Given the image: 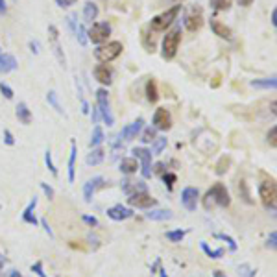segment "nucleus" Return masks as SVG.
<instances>
[{
	"mask_svg": "<svg viewBox=\"0 0 277 277\" xmlns=\"http://www.w3.org/2000/svg\"><path fill=\"white\" fill-rule=\"evenodd\" d=\"M0 92H2V94H4L6 96V100H13V89L10 87V85H8V83H4V82H0Z\"/></svg>",
	"mask_w": 277,
	"mask_h": 277,
	"instance_id": "a19ab883",
	"label": "nucleus"
},
{
	"mask_svg": "<svg viewBox=\"0 0 277 277\" xmlns=\"http://www.w3.org/2000/svg\"><path fill=\"white\" fill-rule=\"evenodd\" d=\"M238 275L240 277H255L257 275V270H253L249 264H240V266H238Z\"/></svg>",
	"mask_w": 277,
	"mask_h": 277,
	"instance_id": "4c0bfd02",
	"label": "nucleus"
},
{
	"mask_svg": "<svg viewBox=\"0 0 277 277\" xmlns=\"http://www.w3.org/2000/svg\"><path fill=\"white\" fill-rule=\"evenodd\" d=\"M128 204L130 207H137V209H152L157 205V199L152 198V194H148V190H137L133 194L128 196Z\"/></svg>",
	"mask_w": 277,
	"mask_h": 277,
	"instance_id": "6e6552de",
	"label": "nucleus"
},
{
	"mask_svg": "<svg viewBox=\"0 0 277 277\" xmlns=\"http://www.w3.org/2000/svg\"><path fill=\"white\" fill-rule=\"evenodd\" d=\"M214 237L216 238H220V240H225V242L229 244V249H231V251H237L238 249V246H237V242H235L233 238L229 237V235H224V233H216L214 235Z\"/></svg>",
	"mask_w": 277,
	"mask_h": 277,
	"instance_id": "ea45409f",
	"label": "nucleus"
},
{
	"mask_svg": "<svg viewBox=\"0 0 277 277\" xmlns=\"http://www.w3.org/2000/svg\"><path fill=\"white\" fill-rule=\"evenodd\" d=\"M251 87H255V89H275L277 80H275V76H272V78L251 80Z\"/></svg>",
	"mask_w": 277,
	"mask_h": 277,
	"instance_id": "c85d7f7f",
	"label": "nucleus"
},
{
	"mask_svg": "<svg viewBox=\"0 0 277 277\" xmlns=\"http://www.w3.org/2000/svg\"><path fill=\"white\" fill-rule=\"evenodd\" d=\"M46 102L50 104V106L56 109V111L59 113V115H63V117H67V113H65V109H63V106L59 104V100H58V94H56V91H48V94H46Z\"/></svg>",
	"mask_w": 277,
	"mask_h": 277,
	"instance_id": "7c9ffc66",
	"label": "nucleus"
},
{
	"mask_svg": "<svg viewBox=\"0 0 277 277\" xmlns=\"http://www.w3.org/2000/svg\"><path fill=\"white\" fill-rule=\"evenodd\" d=\"M48 34H50V41H52V48H54V54H56V58H58V61L63 65V67H67V59H65V54H63V50H61V44H59L58 28H56L54 24H50Z\"/></svg>",
	"mask_w": 277,
	"mask_h": 277,
	"instance_id": "f3484780",
	"label": "nucleus"
},
{
	"mask_svg": "<svg viewBox=\"0 0 277 277\" xmlns=\"http://www.w3.org/2000/svg\"><path fill=\"white\" fill-rule=\"evenodd\" d=\"M6 11H8V6H6V2H4V0H0V15H2V13H6Z\"/></svg>",
	"mask_w": 277,
	"mask_h": 277,
	"instance_id": "5fc2aeb1",
	"label": "nucleus"
},
{
	"mask_svg": "<svg viewBox=\"0 0 277 277\" xmlns=\"http://www.w3.org/2000/svg\"><path fill=\"white\" fill-rule=\"evenodd\" d=\"M78 0H56V4L59 6V8H68V6L76 4Z\"/></svg>",
	"mask_w": 277,
	"mask_h": 277,
	"instance_id": "8fccbe9b",
	"label": "nucleus"
},
{
	"mask_svg": "<svg viewBox=\"0 0 277 277\" xmlns=\"http://www.w3.org/2000/svg\"><path fill=\"white\" fill-rule=\"evenodd\" d=\"M19 63H17V58L11 56V54H2L0 52V74H8L17 70Z\"/></svg>",
	"mask_w": 277,
	"mask_h": 277,
	"instance_id": "6ab92c4d",
	"label": "nucleus"
},
{
	"mask_svg": "<svg viewBox=\"0 0 277 277\" xmlns=\"http://www.w3.org/2000/svg\"><path fill=\"white\" fill-rule=\"evenodd\" d=\"M139 170V163H137L135 157H124L120 161V172L126 175H132Z\"/></svg>",
	"mask_w": 277,
	"mask_h": 277,
	"instance_id": "393cba45",
	"label": "nucleus"
},
{
	"mask_svg": "<svg viewBox=\"0 0 277 277\" xmlns=\"http://www.w3.org/2000/svg\"><path fill=\"white\" fill-rule=\"evenodd\" d=\"M185 235H187V231H185V229H174V231H166V238H168L170 242H174V244L181 242V240L185 238Z\"/></svg>",
	"mask_w": 277,
	"mask_h": 277,
	"instance_id": "f704fd0d",
	"label": "nucleus"
},
{
	"mask_svg": "<svg viewBox=\"0 0 277 277\" xmlns=\"http://www.w3.org/2000/svg\"><path fill=\"white\" fill-rule=\"evenodd\" d=\"M142 135H141V141L144 142V144H148V142H154L156 141V135H157V130L154 126H148L144 128V130H141Z\"/></svg>",
	"mask_w": 277,
	"mask_h": 277,
	"instance_id": "2f4dec72",
	"label": "nucleus"
},
{
	"mask_svg": "<svg viewBox=\"0 0 277 277\" xmlns=\"http://www.w3.org/2000/svg\"><path fill=\"white\" fill-rule=\"evenodd\" d=\"M202 24H204V13H202V8H192V10L189 11V13L185 15L183 19V26L189 32H198L199 28H202Z\"/></svg>",
	"mask_w": 277,
	"mask_h": 277,
	"instance_id": "9b49d317",
	"label": "nucleus"
},
{
	"mask_svg": "<svg viewBox=\"0 0 277 277\" xmlns=\"http://www.w3.org/2000/svg\"><path fill=\"white\" fill-rule=\"evenodd\" d=\"M2 270H4V259L0 257V277H2Z\"/></svg>",
	"mask_w": 277,
	"mask_h": 277,
	"instance_id": "052dcab7",
	"label": "nucleus"
},
{
	"mask_svg": "<svg viewBox=\"0 0 277 277\" xmlns=\"http://www.w3.org/2000/svg\"><path fill=\"white\" fill-rule=\"evenodd\" d=\"M96 107L98 111H100V117L104 118V122L111 128L115 124V117H113L111 106H109V92H107V89L100 87L96 91Z\"/></svg>",
	"mask_w": 277,
	"mask_h": 277,
	"instance_id": "423d86ee",
	"label": "nucleus"
},
{
	"mask_svg": "<svg viewBox=\"0 0 277 277\" xmlns=\"http://www.w3.org/2000/svg\"><path fill=\"white\" fill-rule=\"evenodd\" d=\"M41 224H43V228H44V231H46V233H48V237L52 238L54 237V233H52V229H50V225H48V222H46V220H41Z\"/></svg>",
	"mask_w": 277,
	"mask_h": 277,
	"instance_id": "603ef678",
	"label": "nucleus"
},
{
	"mask_svg": "<svg viewBox=\"0 0 277 277\" xmlns=\"http://www.w3.org/2000/svg\"><path fill=\"white\" fill-rule=\"evenodd\" d=\"M142 124H144V120H142V118H137L135 122H132V124H128V126L122 128V132L118 133V137H120L122 141H133V139L141 133Z\"/></svg>",
	"mask_w": 277,
	"mask_h": 277,
	"instance_id": "a211bd4d",
	"label": "nucleus"
},
{
	"mask_svg": "<svg viewBox=\"0 0 277 277\" xmlns=\"http://www.w3.org/2000/svg\"><path fill=\"white\" fill-rule=\"evenodd\" d=\"M41 189H43V192H44V196L48 199H54V196H56V192H54V189L50 187V185H46V183H41Z\"/></svg>",
	"mask_w": 277,
	"mask_h": 277,
	"instance_id": "c03bdc74",
	"label": "nucleus"
},
{
	"mask_svg": "<svg viewBox=\"0 0 277 277\" xmlns=\"http://www.w3.org/2000/svg\"><path fill=\"white\" fill-rule=\"evenodd\" d=\"M202 246V249H204V253L207 255V257H211V259H220V257H224V253H225V249L224 248H218V249H211L209 246L205 242H202L199 244Z\"/></svg>",
	"mask_w": 277,
	"mask_h": 277,
	"instance_id": "473e14b6",
	"label": "nucleus"
},
{
	"mask_svg": "<svg viewBox=\"0 0 277 277\" xmlns=\"http://www.w3.org/2000/svg\"><path fill=\"white\" fill-rule=\"evenodd\" d=\"M211 30H213L214 35H218V37H222V39H231L233 37V32H231V28L225 24H222L220 20L216 19H211Z\"/></svg>",
	"mask_w": 277,
	"mask_h": 277,
	"instance_id": "aec40b11",
	"label": "nucleus"
},
{
	"mask_svg": "<svg viewBox=\"0 0 277 277\" xmlns=\"http://www.w3.org/2000/svg\"><path fill=\"white\" fill-rule=\"evenodd\" d=\"M67 20H68V26H70V30H72V34L76 35L78 43L82 44V46H87V43H89L87 30H85L83 22H78V20H76V15H68Z\"/></svg>",
	"mask_w": 277,
	"mask_h": 277,
	"instance_id": "ddd939ff",
	"label": "nucleus"
},
{
	"mask_svg": "<svg viewBox=\"0 0 277 277\" xmlns=\"http://www.w3.org/2000/svg\"><path fill=\"white\" fill-rule=\"evenodd\" d=\"M213 277H228V275H225L224 272H220V270H216V272L213 273Z\"/></svg>",
	"mask_w": 277,
	"mask_h": 277,
	"instance_id": "13d9d810",
	"label": "nucleus"
},
{
	"mask_svg": "<svg viewBox=\"0 0 277 277\" xmlns=\"http://www.w3.org/2000/svg\"><path fill=\"white\" fill-rule=\"evenodd\" d=\"M10 277H22V275H20V273L17 272V270H13V272L10 273Z\"/></svg>",
	"mask_w": 277,
	"mask_h": 277,
	"instance_id": "680f3d73",
	"label": "nucleus"
},
{
	"mask_svg": "<svg viewBox=\"0 0 277 277\" xmlns=\"http://www.w3.org/2000/svg\"><path fill=\"white\" fill-rule=\"evenodd\" d=\"M124 50L120 41H111V43H104L100 44L96 50H94V58L100 61V63H111L118 58Z\"/></svg>",
	"mask_w": 277,
	"mask_h": 277,
	"instance_id": "20e7f679",
	"label": "nucleus"
},
{
	"mask_svg": "<svg viewBox=\"0 0 277 277\" xmlns=\"http://www.w3.org/2000/svg\"><path fill=\"white\" fill-rule=\"evenodd\" d=\"M198 202H199L198 189H194V187H185L183 192H181V205H183L185 209L189 211V213H194L196 207H198Z\"/></svg>",
	"mask_w": 277,
	"mask_h": 277,
	"instance_id": "f8f14e48",
	"label": "nucleus"
},
{
	"mask_svg": "<svg viewBox=\"0 0 277 277\" xmlns=\"http://www.w3.org/2000/svg\"><path fill=\"white\" fill-rule=\"evenodd\" d=\"M109 35H111V24L106 22V20H102V22H92L91 30L87 32V39L91 41L92 44H98V46H100V44L107 43Z\"/></svg>",
	"mask_w": 277,
	"mask_h": 277,
	"instance_id": "0eeeda50",
	"label": "nucleus"
},
{
	"mask_svg": "<svg viewBox=\"0 0 277 277\" xmlns=\"http://www.w3.org/2000/svg\"><path fill=\"white\" fill-rule=\"evenodd\" d=\"M209 4L216 11H228L233 6V0H209Z\"/></svg>",
	"mask_w": 277,
	"mask_h": 277,
	"instance_id": "72a5a7b5",
	"label": "nucleus"
},
{
	"mask_svg": "<svg viewBox=\"0 0 277 277\" xmlns=\"http://www.w3.org/2000/svg\"><path fill=\"white\" fill-rule=\"evenodd\" d=\"M172 2H183V0H172Z\"/></svg>",
	"mask_w": 277,
	"mask_h": 277,
	"instance_id": "e2e57ef3",
	"label": "nucleus"
},
{
	"mask_svg": "<svg viewBox=\"0 0 277 277\" xmlns=\"http://www.w3.org/2000/svg\"><path fill=\"white\" fill-rule=\"evenodd\" d=\"M104 185H106V180H104L102 175H96V178L89 180L87 183L83 185V199H85L87 204H91V202H92V196L96 194V190L102 189Z\"/></svg>",
	"mask_w": 277,
	"mask_h": 277,
	"instance_id": "2eb2a0df",
	"label": "nucleus"
},
{
	"mask_svg": "<svg viewBox=\"0 0 277 277\" xmlns=\"http://www.w3.org/2000/svg\"><path fill=\"white\" fill-rule=\"evenodd\" d=\"M146 98H148V102L150 104H156L159 100V91H157V82L154 78L148 80L146 83Z\"/></svg>",
	"mask_w": 277,
	"mask_h": 277,
	"instance_id": "cd10ccee",
	"label": "nucleus"
},
{
	"mask_svg": "<svg viewBox=\"0 0 277 277\" xmlns=\"http://www.w3.org/2000/svg\"><path fill=\"white\" fill-rule=\"evenodd\" d=\"M15 115H17V118H19L20 124H24V126H28L30 122H32V111H30L28 106H26L24 102H20L19 106H17Z\"/></svg>",
	"mask_w": 277,
	"mask_h": 277,
	"instance_id": "bb28decb",
	"label": "nucleus"
},
{
	"mask_svg": "<svg viewBox=\"0 0 277 277\" xmlns=\"http://www.w3.org/2000/svg\"><path fill=\"white\" fill-rule=\"evenodd\" d=\"M104 139H106V137H104V130L96 124V126L92 128V133H91V141H89V146H91V148H98V146H100V144L104 142Z\"/></svg>",
	"mask_w": 277,
	"mask_h": 277,
	"instance_id": "c756f323",
	"label": "nucleus"
},
{
	"mask_svg": "<svg viewBox=\"0 0 277 277\" xmlns=\"http://www.w3.org/2000/svg\"><path fill=\"white\" fill-rule=\"evenodd\" d=\"M152 122H154V128H156V130H159V132H168V130L172 128L170 111H168L166 107H157L156 113H154Z\"/></svg>",
	"mask_w": 277,
	"mask_h": 277,
	"instance_id": "9d476101",
	"label": "nucleus"
},
{
	"mask_svg": "<svg viewBox=\"0 0 277 277\" xmlns=\"http://www.w3.org/2000/svg\"><path fill=\"white\" fill-rule=\"evenodd\" d=\"M32 272H34L37 277H48V275H46V273H44V270H43V263H41V261H37V263L32 264Z\"/></svg>",
	"mask_w": 277,
	"mask_h": 277,
	"instance_id": "79ce46f5",
	"label": "nucleus"
},
{
	"mask_svg": "<svg viewBox=\"0 0 277 277\" xmlns=\"http://www.w3.org/2000/svg\"><path fill=\"white\" fill-rule=\"evenodd\" d=\"M30 48H32V52L39 54V44H37V43H34V41H30Z\"/></svg>",
	"mask_w": 277,
	"mask_h": 277,
	"instance_id": "864d4df0",
	"label": "nucleus"
},
{
	"mask_svg": "<svg viewBox=\"0 0 277 277\" xmlns=\"http://www.w3.org/2000/svg\"><path fill=\"white\" fill-rule=\"evenodd\" d=\"M4 142L8 146H13L15 144V139H13V133L10 130H4Z\"/></svg>",
	"mask_w": 277,
	"mask_h": 277,
	"instance_id": "09e8293b",
	"label": "nucleus"
},
{
	"mask_svg": "<svg viewBox=\"0 0 277 277\" xmlns=\"http://www.w3.org/2000/svg\"><path fill=\"white\" fill-rule=\"evenodd\" d=\"M92 76L96 80L98 83H102V85H111L113 82V68L109 67L107 63H100L94 67L92 70Z\"/></svg>",
	"mask_w": 277,
	"mask_h": 277,
	"instance_id": "dca6fc26",
	"label": "nucleus"
},
{
	"mask_svg": "<svg viewBox=\"0 0 277 277\" xmlns=\"http://www.w3.org/2000/svg\"><path fill=\"white\" fill-rule=\"evenodd\" d=\"M165 148H166V137H156V141H154V150H150L152 156H159V154H163Z\"/></svg>",
	"mask_w": 277,
	"mask_h": 277,
	"instance_id": "c9c22d12",
	"label": "nucleus"
},
{
	"mask_svg": "<svg viewBox=\"0 0 277 277\" xmlns=\"http://www.w3.org/2000/svg\"><path fill=\"white\" fill-rule=\"evenodd\" d=\"M266 246H268L270 249H272V251H275V248H277V233H275V231H272V233H270Z\"/></svg>",
	"mask_w": 277,
	"mask_h": 277,
	"instance_id": "37998d69",
	"label": "nucleus"
},
{
	"mask_svg": "<svg viewBox=\"0 0 277 277\" xmlns=\"http://www.w3.org/2000/svg\"><path fill=\"white\" fill-rule=\"evenodd\" d=\"M35 207H37V198L34 196V199L26 205V209L22 211V222L24 224H30V225H37V218H35Z\"/></svg>",
	"mask_w": 277,
	"mask_h": 277,
	"instance_id": "4be33fe9",
	"label": "nucleus"
},
{
	"mask_svg": "<svg viewBox=\"0 0 277 277\" xmlns=\"http://www.w3.org/2000/svg\"><path fill=\"white\" fill-rule=\"evenodd\" d=\"M229 204H231V196L224 183H214L204 198V207L207 211L213 207H229Z\"/></svg>",
	"mask_w": 277,
	"mask_h": 277,
	"instance_id": "f257e3e1",
	"label": "nucleus"
},
{
	"mask_svg": "<svg viewBox=\"0 0 277 277\" xmlns=\"http://www.w3.org/2000/svg\"><path fill=\"white\" fill-rule=\"evenodd\" d=\"M107 216L111 220H115V222H124V220H130L133 216V209L122 204H117L107 209Z\"/></svg>",
	"mask_w": 277,
	"mask_h": 277,
	"instance_id": "4468645a",
	"label": "nucleus"
},
{
	"mask_svg": "<svg viewBox=\"0 0 277 277\" xmlns=\"http://www.w3.org/2000/svg\"><path fill=\"white\" fill-rule=\"evenodd\" d=\"M92 124H98V120H100V111H98V107L96 106H92Z\"/></svg>",
	"mask_w": 277,
	"mask_h": 277,
	"instance_id": "3c124183",
	"label": "nucleus"
},
{
	"mask_svg": "<svg viewBox=\"0 0 277 277\" xmlns=\"http://www.w3.org/2000/svg\"><path fill=\"white\" fill-rule=\"evenodd\" d=\"M180 13H181V6H172L170 10L163 11L161 15H157V17L152 19L150 30H154V32H165L168 26L174 24V20L178 19Z\"/></svg>",
	"mask_w": 277,
	"mask_h": 277,
	"instance_id": "39448f33",
	"label": "nucleus"
},
{
	"mask_svg": "<svg viewBox=\"0 0 277 277\" xmlns=\"http://www.w3.org/2000/svg\"><path fill=\"white\" fill-rule=\"evenodd\" d=\"M240 2V6H244V8H248V6H251L253 0H238Z\"/></svg>",
	"mask_w": 277,
	"mask_h": 277,
	"instance_id": "4d7b16f0",
	"label": "nucleus"
},
{
	"mask_svg": "<svg viewBox=\"0 0 277 277\" xmlns=\"http://www.w3.org/2000/svg\"><path fill=\"white\" fill-rule=\"evenodd\" d=\"M275 135H277V128L273 126L272 130H270V132H268V142H270V146H272V148H275Z\"/></svg>",
	"mask_w": 277,
	"mask_h": 277,
	"instance_id": "de8ad7c7",
	"label": "nucleus"
},
{
	"mask_svg": "<svg viewBox=\"0 0 277 277\" xmlns=\"http://www.w3.org/2000/svg\"><path fill=\"white\" fill-rule=\"evenodd\" d=\"M238 194H240V198H242L246 204H249V205L253 204L251 196H249V192H248V185H246L244 180H240V185H238Z\"/></svg>",
	"mask_w": 277,
	"mask_h": 277,
	"instance_id": "e433bc0d",
	"label": "nucleus"
},
{
	"mask_svg": "<svg viewBox=\"0 0 277 277\" xmlns=\"http://www.w3.org/2000/svg\"><path fill=\"white\" fill-rule=\"evenodd\" d=\"M259 196H261V202L266 207L268 211L275 213V202H277V187L275 181L272 178H266V180L261 181L259 185Z\"/></svg>",
	"mask_w": 277,
	"mask_h": 277,
	"instance_id": "7ed1b4c3",
	"label": "nucleus"
},
{
	"mask_svg": "<svg viewBox=\"0 0 277 277\" xmlns=\"http://www.w3.org/2000/svg\"><path fill=\"white\" fill-rule=\"evenodd\" d=\"M133 157L141 161V175L144 180H150L152 178V152L148 148H133Z\"/></svg>",
	"mask_w": 277,
	"mask_h": 277,
	"instance_id": "1a4fd4ad",
	"label": "nucleus"
},
{
	"mask_svg": "<svg viewBox=\"0 0 277 277\" xmlns=\"http://www.w3.org/2000/svg\"><path fill=\"white\" fill-rule=\"evenodd\" d=\"M163 181H165V185H168V189L172 190V187H174V181H175V175L170 174V172H166V174L163 175Z\"/></svg>",
	"mask_w": 277,
	"mask_h": 277,
	"instance_id": "49530a36",
	"label": "nucleus"
},
{
	"mask_svg": "<svg viewBox=\"0 0 277 277\" xmlns=\"http://www.w3.org/2000/svg\"><path fill=\"white\" fill-rule=\"evenodd\" d=\"M172 211L168 209H148V213H146V218L148 220H154V222H166V220H172Z\"/></svg>",
	"mask_w": 277,
	"mask_h": 277,
	"instance_id": "412c9836",
	"label": "nucleus"
},
{
	"mask_svg": "<svg viewBox=\"0 0 277 277\" xmlns=\"http://www.w3.org/2000/svg\"><path fill=\"white\" fill-rule=\"evenodd\" d=\"M82 220L87 225H91V228H96V225H98V218H96V216H89V214H83Z\"/></svg>",
	"mask_w": 277,
	"mask_h": 277,
	"instance_id": "a18cd8bd",
	"label": "nucleus"
},
{
	"mask_svg": "<svg viewBox=\"0 0 277 277\" xmlns=\"http://www.w3.org/2000/svg\"><path fill=\"white\" fill-rule=\"evenodd\" d=\"M44 163H46V166H48V170L52 172V175H58V168H56V165H54L52 152H50V150L44 152Z\"/></svg>",
	"mask_w": 277,
	"mask_h": 277,
	"instance_id": "58836bf2",
	"label": "nucleus"
},
{
	"mask_svg": "<svg viewBox=\"0 0 277 277\" xmlns=\"http://www.w3.org/2000/svg\"><path fill=\"white\" fill-rule=\"evenodd\" d=\"M157 270H159V272H156V273H159V277H168V275H166L165 270H163V268H157Z\"/></svg>",
	"mask_w": 277,
	"mask_h": 277,
	"instance_id": "bf43d9fd",
	"label": "nucleus"
},
{
	"mask_svg": "<svg viewBox=\"0 0 277 277\" xmlns=\"http://www.w3.org/2000/svg\"><path fill=\"white\" fill-rule=\"evenodd\" d=\"M98 13H100V10H98V6L94 4V2H91V0H87L85 2V6H83V22H92V20H96Z\"/></svg>",
	"mask_w": 277,
	"mask_h": 277,
	"instance_id": "a878e982",
	"label": "nucleus"
},
{
	"mask_svg": "<svg viewBox=\"0 0 277 277\" xmlns=\"http://www.w3.org/2000/svg\"><path fill=\"white\" fill-rule=\"evenodd\" d=\"M76 156H78L76 142L70 141V154H68V183H74V174H76Z\"/></svg>",
	"mask_w": 277,
	"mask_h": 277,
	"instance_id": "5701e85b",
	"label": "nucleus"
},
{
	"mask_svg": "<svg viewBox=\"0 0 277 277\" xmlns=\"http://www.w3.org/2000/svg\"><path fill=\"white\" fill-rule=\"evenodd\" d=\"M104 159H106V152H104V148H92V152L89 154L87 157H85V163H87L89 166H96L100 165V163H104Z\"/></svg>",
	"mask_w": 277,
	"mask_h": 277,
	"instance_id": "b1692460",
	"label": "nucleus"
},
{
	"mask_svg": "<svg viewBox=\"0 0 277 277\" xmlns=\"http://www.w3.org/2000/svg\"><path fill=\"white\" fill-rule=\"evenodd\" d=\"M181 43V26H174L170 32H166V35L163 37V43H161V56L163 59L170 61L175 58L178 48H180Z\"/></svg>",
	"mask_w": 277,
	"mask_h": 277,
	"instance_id": "f03ea898",
	"label": "nucleus"
},
{
	"mask_svg": "<svg viewBox=\"0 0 277 277\" xmlns=\"http://www.w3.org/2000/svg\"><path fill=\"white\" fill-rule=\"evenodd\" d=\"M272 24L277 26V10H275V8L272 10Z\"/></svg>",
	"mask_w": 277,
	"mask_h": 277,
	"instance_id": "6e6d98bb",
	"label": "nucleus"
}]
</instances>
